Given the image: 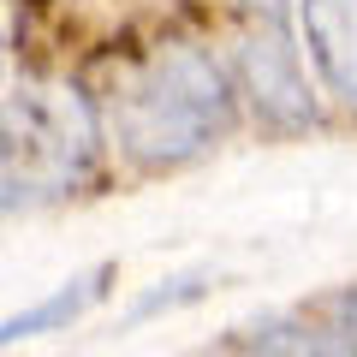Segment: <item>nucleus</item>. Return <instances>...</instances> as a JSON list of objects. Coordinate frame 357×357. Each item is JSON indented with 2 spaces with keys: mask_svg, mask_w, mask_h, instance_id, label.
Here are the masks:
<instances>
[{
  "mask_svg": "<svg viewBox=\"0 0 357 357\" xmlns=\"http://www.w3.org/2000/svg\"><path fill=\"white\" fill-rule=\"evenodd\" d=\"M244 6H250L256 18H280L286 13V0H244Z\"/></svg>",
  "mask_w": 357,
  "mask_h": 357,
  "instance_id": "obj_9",
  "label": "nucleus"
},
{
  "mask_svg": "<svg viewBox=\"0 0 357 357\" xmlns=\"http://www.w3.org/2000/svg\"><path fill=\"white\" fill-rule=\"evenodd\" d=\"M107 126L137 167H185L238 126V84L203 48L167 42L114 89Z\"/></svg>",
  "mask_w": 357,
  "mask_h": 357,
  "instance_id": "obj_1",
  "label": "nucleus"
},
{
  "mask_svg": "<svg viewBox=\"0 0 357 357\" xmlns=\"http://www.w3.org/2000/svg\"><path fill=\"white\" fill-rule=\"evenodd\" d=\"M102 119L72 84H13L0 114V173L6 208L66 197L89 178Z\"/></svg>",
  "mask_w": 357,
  "mask_h": 357,
  "instance_id": "obj_2",
  "label": "nucleus"
},
{
  "mask_svg": "<svg viewBox=\"0 0 357 357\" xmlns=\"http://www.w3.org/2000/svg\"><path fill=\"white\" fill-rule=\"evenodd\" d=\"M203 286H208V274H178V280H161V292H149V298L131 304V321L155 316V310H173V304H191V298H203Z\"/></svg>",
  "mask_w": 357,
  "mask_h": 357,
  "instance_id": "obj_7",
  "label": "nucleus"
},
{
  "mask_svg": "<svg viewBox=\"0 0 357 357\" xmlns=\"http://www.w3.org/2000/svg\"><path fill=\"white\" fill-rule=\"evenodd\" d=\"M250 345H262V351H274V357H357L340 328H310V321H292V316L262 321V328L250 333Z\"/></svg>",
  "mask_w": 357,
  "mask_h": 357,
  "instance_id": "obj_6",
  "label": "nucleus"
},
{
  "mask_svg": "<svg viewBox=\"0 0 357 357\" xmlns=\"http://www.w3.org/2000/svg\"><path fill=\"white\" fill-rule=\"evenodd\" d=\"M114 274V268H89V274H77V280H66L54 298H42L36 310H24V316H13L6 321V340H30V333H48V328H60V321H72V316H84L96 298H102V280Z\"/></svg>",
  "mask_w": 357,
  "mask_h": 357,
  "instance_id": "obj_5",
  "label": "nucleus"
},
{
  "mask_svg": "<svg viewBox=\"0 0 357 357\" xmlns=\"http://www.w3.org/2000/svg\"><path fill=\"white\" fill-rule=\"evenodd\" d=\"M298 36L321 84L357 107V0H298Z\"/></svg>",
  "mask_w": 357,
  "mask_h": 357,
  "instance_id": "obj_4",
  "label": "nucleus"
},
{
  "mask_svg": "<svg viewBox=\"0 0 357 357\" xmlns=\"http://www.w3.org/2000/svg\"><path fill=\"white\" fill-rule=\"evenodd\" d=\"M333 328H340L345 340H351V351H357V286L340 298V304H333Z\"/></svg>",
  "mask_w": 357,
  "mask_h": 357,
  "instance_id": "obj_8",
  "label": "nucleus"
},
{
  "mask_svg": "<svg viewBox=\"0 0 357 357\" xmlns=\"http://www.w3.org/2000/svg\"><path fill=\"white\" fill-rule=\"evenodd\" d=\"M244 357H274V351H262V345H244Z\"/></svg>",
  "mask_w": 357,
  "mask_h": 357,
  "instance_id": "obj_10",
  "label": "nucleus"
},
{
  "mask_svg": "<svg viewBox=\"0 0 357 357\" xmlns=\"http://www.w3.org/2000/svg\"><path fill=\"white\" fill-rule=\"evenodd\" d=\"M232 84L256 107L262 126H280V131L316 126V96H310L304 60H298L292 36L280 30V18H262L256 30L238 36V48H232Z\"/></svg>",
  "mask_w": 357,
  "mask_h": 357,
  "instance_id": "obj_3",
  "label": "nucleus"
}]
</instances>
